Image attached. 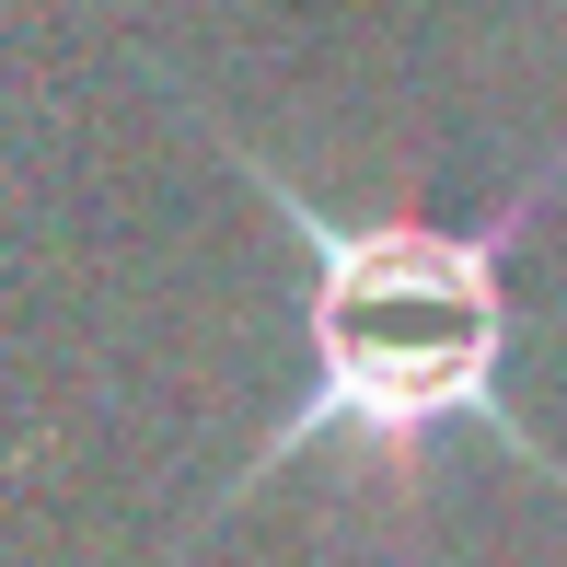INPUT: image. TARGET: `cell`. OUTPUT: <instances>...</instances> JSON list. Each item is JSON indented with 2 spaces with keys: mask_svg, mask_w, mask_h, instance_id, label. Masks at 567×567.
<instances>
[{
  "mask_svg": "<svg viewBox=\"0 0 567 567\" xmlns=\"http://www.w3.org/2000/svg\"><path fill=\"white\" fill-rule=\"evenodd\" d=\"M244 174H255V197H267L278 220H301V244H313V394H301L290 417L267 429V452L209 498V522L244 509L267 475L313 463L324 441H359L405 486L417 475V441L452 429V417H475L509 463L556 475L545 441L509 417L498 371H509V244L556 209L567 151L545 174H522L486 220H337L324 197H301V174H278L267 151H244Z\"/></svg>",
  "mask_w": 567,
  "mask_h": 567,
  "instance_id": "cell-1",
  "label": "cell"
}]
</instances>
